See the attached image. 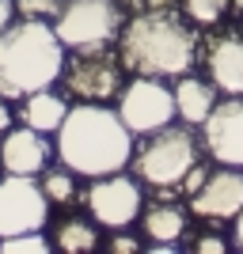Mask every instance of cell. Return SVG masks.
<instances>
[{"label": "cell", "mask_w": 243, "mask_h": 254, "mask_svg": "<svg viewBox=\"0 0 243 254\" xmlns=\"http://www.w3.org/2000/svg\"><path fill=\"white\" fill-rule=\"evenodd\" d=\"M53 148L69 171L84 179H103V175H118V171H126V163H133V129L110 106L80 103L69 106Z\"/></svg>", "instance_id": "6da1fadb"}, {"label": "cell", "mask_w": 243, "mask_h": 254, "mask_svg": "<svg viewBox=\"0 0 243 254\" xmlns=\"http://www.w3.org/2000/svg\"><path fill=\"white\" fill-rule=\"evenodd\" d=\"M198 53V38L186 23L167 8L141 11L118 31V57L133 76H186Z\"/></svg>", "instance_id": "7a4b0ae2"}, {"label": "cell", "mask_w": 243, "mask_h": 254, "mask_svg": "<svg viewBox=\"0 0 243 254\" xmlns=\"http://www.w3.org/2000/svg\"><path fill=\"white\" fill-rule=\"evenodd\" d=\"M65 42L50 19H23L0 31V99H27L65 72Z\"/></svg>", "instance_id": "3957f363"}, {"label": "cell", "mask_w": 243, "mask_h": 254, "mask_svg": "<svg viewBox=\"0 0 243 254\" xmlns=\"http://www.w3.org/2000/svg\"><path fill=\"white\" fill-rule=\"evenodd\" d=\"M198 163V140L190 126H163L156 133H145L137 156H133V175L152 190H171L182 186L186 171Z\"/></svg>", "instance_id": "277c9868"}, {"label": "cell", "mask_w": 243, "mask_h": 254, "mask_svg": "<svg viewBox=\"0 0 243 254\" xmlns=\"http://www.w3.org/2000/svg\"><path fill=\"white\" fill-rule=\"evenodd\" d=\"M122 57L106 46H84L65 57V91L84 103H106L122 91Z\"/></svg>", "instance_id": "5b68a950"}, {"label": "cell", "mask_w": 243, "mask_h": 254, "mask_svg": "<svg viewBox=\"0 0 243 254\" xmlns=\"http://www.w3.org/2000/svg\"><path fill=\"white\" fill-rule=\"evenodd\" d=\"M53 31L65 42V50L106 46L122 31V11L114 0H69L53 19Z\"/></svg>", "instance_id": "8992f818"}, {"label": "cell", "mask_w": 243, "mask_h": 254, "mask_svg": "<svg viewBox=\"0 0 243 254\" xmlns=\"http://www.w3.org/2000/svg\"><path fill=\"white\" fill-rule=\"evenodd\" d=\"M118 114L137 137L156 133V129L171 126L179 118L175 106V87H163L156 76H137L133 84H126L118 91Z\"/></svg>", "instance_id": "52a82bcc"}, {"label": "cell", "mask_w": 243, "mask_h": 254, "mask_svg": "<svg viewBox=\"0 0 243 254\" xmlns=\"http://www.w3.org/2000/svg\"><path fill=\"white\" fill-rule=\"evenodd\" d=\"M50 220V197L34 175H4L0 179V239L23 232H42Z\"/></svg>", "instance_id": "ba28073f"}, {"label": "cell", "mask_w": 243, "mask_h": 254, "mask_svg": "<svg viewBox=\"0 0 243 254\" xmlns=\"http://www.w3.org/2000/svg\"><path fill=\"white\" fill-rule=\"evenodd\" d=\"M87 212L95 216V224L103 228H129V224L141 216V186L129 175H103V179H91V190H87Z\"/></svg>", "instance_id": "9c48e42d"}, {"label": "cell", "mask_w": 243, "mask_h": 254, "mask_svg": "<svg viewBox=\"0 0 243 254\" xmlns=\"http://www.w3.org/2000/svg\"><path fill=\"white\" fill-rule=\"evenodd\" d=\"M201 144L217 163L243 167V95H228L201 122Z\"/></svg>", "instance_id": "30bf717a"}, {"label": "cell", "mask_w": 243, "mask_h": 254, "mask_svg": "<svg viewBox=\"0 0 243 254\" xmlns=\"http://www.w3.org/2000/svg\"><path fill=\"white\" fill-rule=\"evenodd\" d=\"M190 212L201 220H236L243 212V167L209 171V179L190 197Z\"/></svg>", "instance_id": "8fae6325"}, {"label": "cell", "mask_w": 243, "mask_h": 254, "mask_svg": "<svg viewBox=\"0 0 243 254\" xmlns=\"http://www.w3.org/2000/svg\"><path fill=\"white\" fill-rule=\"evenodd\" d=\"M57 148H50L46 133L31 126H19V129H8L4 140H0V167L8 175H42L50 167V156Z\"/></svg>", "instance_id": "7c38bea8"}, {"label": "cell", "mask_w": 243, "mask_h": 254, "mask_svg": "<svg viewBox=\"0 0 243 254\" xmlns=\"http://www.w3.org/2000/svg\"><path fill=\"white\" fill-rule=\"evenodd\" d=\"M209 84L224 95H243V38H217L205 53Z\"/></svg>", "instance_id": "4fadbf2b"}, {"label": "cell", "mask_w": 243, "mask_h": 254, "mask_svg": "<svg viewBox=\"0 0 243 254\" xmlns=\"http://www.w3.org/2000/svg\"><path fill=\"white\" fill-rule=\"evenodd\" d=\"M175 106H179V118L186 126H201L213 114V106H217V91H213V84L186 72L175 84Z\"/></svg>", "instance_id": "5bb4252c"}, {"label": "cell", "mask_w": 243, "mask_h": 254, "mask_svg": "<svg viewBox=\"0 0 243 254\" xmlns=\"http://www.w3.org/2000/svg\"><path fill=\"white\" fill-rule=\"evenodd\" d=\"M65 114H69L65 99L53 95L50 87H42V91H34V95L23 99V106H19V114H15V118H19L23 126L38 129V133H57L61 122H65Z\"/></svg>", "instance_id": "9a60e30c"}, {"label": "cell", "mask_w": 243, "mask_h": 254, "mask_svg": "<svg viewBox=\"0 0 243 254\" xmlns=\"http://www.w3.org/2000/svg\"><path fill=\"white\" fill-rule=\"evenodd\" d=\"M141 228H145V235L152 243H179L182 232H186V212H182L179 205L160 201L141 216Z\"/></svg>", "instance_id": "2e32d148"}, {"label": "cell", "mask_w": 243, "mask_h": 254, "mask_svg": "<svg viewBox=\"0 0 243 254\" xmlns=\"http://www.w3.org/2000/svg\"><path fill=\"white\" fill-rule=\"evenodd\" d=\"M53 251L61 254H91L99 251V232L87 220H65L53 228Z\"/></svg>", "instance_id": "e0dca14e"}, {"label": "cell", "mask_w": 243, "mask_h": 254, "mask_svg": "<svg viewBox=\"0 0 243 254\" xmlns=\"http://www.w3.org/2000/svg\"><path fill=\"white\" fill-rule=\"evenodd\" d=\"M42 193L50 197V205H69L76 201V171L61 167H46L42 171Z\"/></svg>", "instance_id": "ac0fdd59"}, {"label": "cell", "mask_w": 243, "mask_h": 254, "mask_svg": "<svg viewBox=\"0 0 243 254\" xmlns=\"http://www.w3.org/2000/svg\"><path fill=\"white\" fill-rule=\"evenodd\" d=\"M232 8V0H182V11H186V19L198 23V27H213V23H221Z\"/></svg>", "instance_id": "d6986e66"}, {"label": "cell", "mask_w": 243, "mask_h": 254, "mask_svg": "<svg viewBox=\"0 0 243 254\" xmlns=\"http://www.w3.org/2000/svg\"><path fill=\"white\" fill-rule=\"evenodd\" d=\"M53 239H46L42 232H23V235H8L0 239V254H50Z\"/></svg>", "instance_id": "ffe728a7"}, {"label": "cell", "mask_w": 243, "mask_h": 254, "mask_svg": "<svg viewBox=\"0 0 243 254\" xmlns=\"http://www.w3.org/2000/svg\"><path fill=\"white\" fill-rule=\"evenodd\" d=\"M65 8V0H15V11L23 19H57Z\"/></svg>", "instance_id": "44dd1931"}, {"label": "cell", "mask_w": 243, "mask_h": 254, "mask_svg": "<svg viewBox=\"0 0 243 254\" xmlns=\"http://www.w3.org/2000/svg\"><path fill=\"white\" fill-rule=\"evenodd\" d=\"M205 179H209V171L201 167V163H194V167L186 171V179H182V190H186V197H194V193L205 186Z\"/></svg>", "instance_id": "7402d4cb"}, {"label": "cell", "mask_w": 243, "mask_h": 254, "mask_svg": "<svg viewBox=\"0 0 243 254\" xmlns=\"http://www.w3.org/2000/svg\"><path fill=\"white\" fill-rule=\"evenodd\" d=\"M194 251L198 254H224L228 243H224L221 235H201V239H194Z\"/></svg>", "instance_id": "603a6c76"}, {"label": "cell", "mask_w": 243, "mask_h": 254, "mask_svg": "<svg viewBox=\"0 0 243 254\" xmlns=\"http://www.w3.org/2000/svg\"><path fill=\"white\" fill-rule=\"evenodd\" d=\"M106 251H110V254H137L141 243L133 239V235H114V239L106 243Z\"/></svg>", "instance_id": "cb8c5ba5"}, {"label": "cell", "mask_w": 243, "mask_h": 254, "mask_svg": "<svg viewBox=\"0 0 243 254\" xmlns=\"http://www.w3.org/2000/svg\"><path fill=\"white\" fill-rule=\"evenodd\" d=\"M11 15H15V0H0V31L11 27Z\"/></svg>", "instance_id": "d4e9b609"}, {"label": "cell", "mask_w": 243, "mask_h": 254, "mask_svg": "<svg viewBox=\"0 0 243 254\" xmlns=\"http://www.w3.org/2000/svg\"><path fill=\"white\" fill-rule=\"evenodd\" d=\"M11 110H8V99H0V137H4V133H8V126H11Z\"/></svg>", "instance_id": "484cf974"}, {"label": "cell", "mask_w": 243, "mask_h": 254, "mask_svg": "<svg viewBox=\"0 0 243 254\" xmlns=\"http://www.w3.org/2000/svg\"><path fill=\"white\" fill-rule=\"evenodd\" d=\"M148 251L152 254H179V243H152Z\"/></svg>", "instance_id": "4316f807"}, {"label": "cell", "mask_w": 243, "mask_h": 254, "mask_svg": "<svg viewBox=\"0 0 243 254\" xmlns=\"http://www.w3.org/2000/svg\"><path fill=\"white\" fill-rule=\"evenodd\" d=\"M129 4H141L145 11H152V8H167V0H129Z\"/></svg>", "instance_id": "83f0119b"}, {"label": "cell", "mask_w": 243, "mask_h": 254, "mask_svg": "<svg viewBox=\"0 0 243 254\" xmlns=\"http://www.w3.org/2000/svg\"><path fill=\"white\" fill-rule=\"evenodd\" d=\"M236 251H243V212H240V216H236Z\"/></svg>", "instance_id": "f1b7e54d"}]
</instances>
